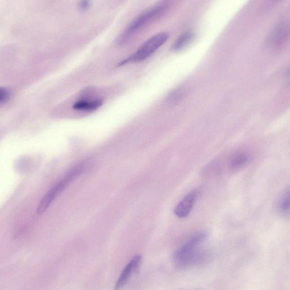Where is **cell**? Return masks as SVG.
Here are the masks:
<instances>
[{"label": "cell", "instance_id": "obj_1", "mask_svg": "<svg viewBox=\"0 0 290 290\" xmlns=\"http://www.w3.org/2000/svg\"><path fill=\"white\" fill-rule=\"evenodd\" d=\"M207 238L208 233L206 232H199L192 236L174 253V265L178 268L185 269L202 262L205 259L206 254L205 252L200 250V247Z\"/></svg>", "mask_w": 290, "mask_h": 290}, {"label": "cell", "instance_id": "obj_2", "mask_svg": "<svg viewBox=\"0 0 290 290\" xmlns=\"http://www.w3.org/2000/svg\"><path fill=\"white\" fill-rule=\"evenodd\" d=\"M169 2H162L151 8L145 11L134 19L123 32L119 36L118 43L120 45H124L131 40L140 29L149 22L154 21L164 14L169 9Z\"/></svg>", "mask_w": 290, "mask_h": 290}, {"label": "cell", "instance_id": "obj_3", "mask_svg": "<svg viewBox=\"0 0 290 290\" xmlns=\"http://www.w3.org/2000/svg\"><path fill=\"white\" fill-rule=\"evenodd\" d=\"M87 166V163L85 162L80 163L70 170L60 181H59L58 184L52 188L43 197L42 200L40 201L38 209H37V213L39 215L44 213L54 201L61 194V192L68 187L70 183L75 179L79 174L83 173L84 171L86 169Z\"/></svg>", "mask_w": 290, "mask_h": 290}, {"label": "cell", "instance_id": "obj_4", "mask_svg": "<svg viewBox=\"0 0 290 290\" xmlns=\"http://www.w3.org/2000/svg\"><path fill=\"white\" fill-rule=\"evenodd\" d=\"M170 35L167 32H161L151 37L141 45L135 53L122 61L119 66L129 62H137L145 60L151 57L169 39Z\"/></svg>", "mask_w": 290, "mask_h": 290}, {"label": "cell", "instance_id": "obj_5", "mask_svg": "<svg viewBox=\"0 0 290 290\" xmlns=\"http://www.w3.org/2000/svg\"><path fill=\"white\" fill-rule=\"evenodd\" d=\"M142 259V256L137 255L131 260V261L127 264V265L122 270L120 277H119L116 284L115 285L114 290H120L127 284L133 274L137 272V270H139Z\"/></svg>", "mask_w": 290, "mask_h": 290}, {"label": "cell", "instance_id": "obj_6", "mask_svg": "<svg viewBox=\"0 0 290 290\" xmlns=\"http://www.w3.org/2000/svg\"><path fill=\"white\" fill-rule=\"evenodd\" d=\"M198 195V192L196 191L189 193L174 208V214L180 218L187 217L194 205Z\"/></svg>", "mask_w": 290, "mask_h": 290}, {"label": "cell", "instance_id": "obj_7", "mask_svg": "<svg viewBox=\"0 0 290 290\" xmlns=\"http://www.w3.org/2000/svg\"><path fill=\"white\" fill-rule=\"evenodd\" d=\"M102 105V99L83 100L74 103L73 109L77 111H92L98 109Z\"/></svg>", "mask_w": 290, "mask_h": 290}, {"label": "cell", "instance_id": "obj_8", "mask_svg": "<svg viewBox=\"0 0 290 290\" xmlns=\"http://www.w3.org/2000/svg\"><path fill=\"white\" fill-rule=\"evenodd\" d=\"M278 211L284 215H288L290 213V190L286 189L279 200L277 204Z\"/></svg>", "mask_w": 290, "mask_h": 290}, {"label": "cell", "instance_id": "obj_9", "mask_svg": "<svg viewBox=\"0 0 290 290\" xmlns=\"http://www.w3.org/2000/svg\"><path fill=\"white\" fill-rule=\"evenodd\" d=\"M193 38V33L189 31L182 34L174 44L173 48L174 51H179L188 45Z\"/></svg>", "mask_w": 290, "mask_h": 290}, {"label": "cell", "instance_id": "obj_10", "mask_svg": "<svg viewBox=\"0 0 290 290\" xmlns=\"http://www.w3.org/2000/svg\"><path fill=\"white\" fill-rule=\"evenodd\" d=\"M287 27L284 24L279 26L271 36V41L276 45L280 44L285 39L288 32Z\"/></svg>", "mask_w": 290, "mask_h": 290}, {"label": "cell", "instance_id": "obj_11", "mask_svg": "<svg viewBox=\"0 0 290 290\" xmlns=\"http://www.w3.org/2000/svg\"><path fill=\"white\" fill-rule=\"evenodd\" d=\"M250 157L247 154H240L237 155L233 158L231 162V167L232 169H238L246 165L250 161Z\"/></svg>", "mask_w": 290, "mask_h": 290}, {"label": "cell", "instance_id": "obj_12", "mask_svg": "<svg viewBox=\"0 0 290 290\" xmlns=\"http://www.w3.org/2000/svg\"><path fill=\"white\" fill-rule=\"evenodd\" d=\"M183 96V92L180 90L174 91L169 96L168 100L171 103H176Z\"/></svg>", "mask_w": 290, "mask_h": 290}, {"label": "cell", "instance_id": "obj_13", "mask_svg": "<svg viewBox=\"0 0 290 290\" xmlns=\"http://www.w3.org/2000/svg\"><path fill=\"white\" fill-rule=\"evenodd\" d=\"M10 93L8 90L4 87H0V104L5 103L9 99Z\"/></svg>", "mask_w": 290, "mask_h": 290}, {"label": "cell", "instance_id": "obj_14", "mask_svg": "<svg viewBox=\"0 0 290 290\" xmlns=\"http://www.w3.org/2000/svg\"><path fill=\"white\" fill-rule=\"evenodd\" d=\"M91 2L89 1H81L78 3V8L81 11H87L90 9Z\"/></svg>", "mask_w": 290, "mask_h": 290}]
</instances>
